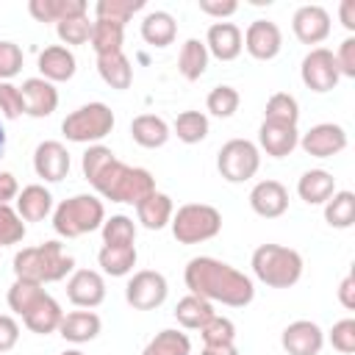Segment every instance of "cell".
<instances>
[{
	"label": "cell",
	"instance_id": "cell-1",
	"mask_svg": "<svg viewBox=\"0 0 355 355\" xmlns=\"http://www.w3.org/2000/svg\"><path fill=\"white\" fill-rule=\"evenodd\" d=\"M80 169L92 189L111 202L139 205L147 194L155 191V178L147 169L122 164L105 144H89L80 158Z\"/></svg>",
	"mask_w": 355,
	"mask_h": 355
},
{
	"label": "cell",
	"instance_id": "cell-2",
	"mask_svg": "<svg viewBox=\"0 0 355 355\" xmlns=\"http://www.w3.org/2000/svg\"><path fill=\"white\" fill-rule=\"evenodd\" d=\"M183 280L191 294H197L208 302L230 305V308H244L255 297V286L244 272H239L236 266H230L219 258H211V255L191 258L186 263Z\"/></svg>",
	"mask_w": 355,
	"mask_h": 355
},
{
	"label": "cell",
	"instance_id": "cell-3",
	"mask_svg": "<svg viewBox=\"0 0 355 355\" xmlns=\"http://www.w3.org/2000/svg\"><path fill=\"white\" fill-rule=\"evenodd\" d=\"M75 269V258L64 252L61 241H44L39 247H22L14 255V275L19 280L33 283H55L64 280Z\"/></svg>",
	"mask_w": 355,
	"mask_h": 355
},
{
	"label": "cell",
	"instance_id": "cell-4",
	"mask_svg": "<svg viewBox=\"0 0 355 355\" xmlns=\"http://www.w3.org/2000/svg\"><path fill=\"white\" fill-rule=\"evenodd\" d=\"M252 275L269 288H291L302 277V255L283 244H261L252 252Z\"/></svg>",
	"mask_w": 355,
	"mask_h": 355
},
{
	"label": "cell",
	"instance_id": "cell-5",
	"mask_svg": "<svg viewBox=\"0 0 355 355\" xmlns=\"http://www.w3.org/2000/svg\"><path fill=\"white\" fill-rule=\"evenodd\" d=\"M105 222V205L94 194H75L53 211V230L61 239H80Z\"/></svg>",
	"mask_w": 355,
	"mask_h": 355
},
{
	"label": "cell",
	"instance_id": "cell-6",
	"mask_svg": "<svg viewBox=\"0 0 355 355\" xmlns=\"http://www.w3.org/2000/svg\"><path fill=\"white\" fill-rule=\"evenodd\" d=\"M169 227L180 244H200L219 236L222 214L208 202H186L172 214Z\"/></svg>",
	"mask_w": 355,
	"mask_h": 355
},
{
	"label": "cell",
	"instance_id": "cell-7",
	"mask_svg": "<svg viewBox=\"0 0 355 355\" xmlns=\"http://www.w3.org/2000/svg\"><path fill=\"white\" fill-rule=\"evenodd\" d=\"M114 130V111L105 103H86L64 116L61 133L75 144H94Z\"/></svg>",
	"mask_w": 355,
	"mask_h": 355
},
{
	"label": "cell",
	"instance_id": "cell-8",
	"mask_svg": "<svg viewBox=\"0 0 355 355\" xmlns=\"http://www.w3.org/2000/svg\"><path fill=\"white\" fill-rule=\"evenodd\" d=\"M261 166V153L250 139H230L216 153V169L227 183H244L255 178Z\"/></svg>",
	"mask_w": 355,
	"mask_h": 355
},
{
	"label": "cell",
	"instance_id": "cell-9",
	"mask_svg": "<svg viewBox=\"0 0 355 355\" xmlns=\"http://www.w3.org/2000/svg\"><path fill=\"white\" fill-rule=\"evenodd\" d=\"M166 294H169V283H166V277H164L161 272H155V269H141V272H136V275L128 280V286H125V300H128V305H130L133 311H153V308L164 305Z\"/></svg>",
	"mask_w": 355,
	"mask_h": 355
},
{
	"label": "cell",
	"instance_id": "cell-10",
	"mask_svg": "<svg viewBox=\"0 0 355 355\" xmlns=\"http://www.w3.org/2000/svg\"><path fill=\"white\" fill-rule=\"evenodd\" d=\"M300 78L302 83L316 92V94H324V92H333L341 80L338 75V67H336V58H333V50L327 47H313L308 50V55L302 58L300 64Z\"/></svg>",
	"mask_w": 355,
	"mask_h": 355
},
{
	"label": "cell",
	"instance_id": "cell-11",
	"mask_svg": "<svg viewBox=\"0 0 355 355\" xmlns=\"http://www.w3.org/2000/svg\"><path fill=\"white\" fill-rule=\"evenodd\" d=\"M300 147L311 158H333L347 147V130L336 122H319L302 133Z\"/></svg>",
	"mask_w": 355,
	"mask_h": 355
},
{
	"label": "cell",
	"instance_id": "cell-12",
	"mask_svg": "<svg viewBox=\"0 0 355 355\" xmlns=\"http://www.w3.org/2000/svg\"><path fill=\"white\" fill-rule=\"evenodd\" d=\"M241 42L255 61H272L283 47V33L272 19H255L247 25Z\"/></svg>",
	"mask_w": 355,
	"mask_h": 355
},
{
	"label": "cell",
	"instance_id": "cell-13",
	"mask_svg": "<svg viewBox=\"0 0 355 355\" xmlns=\"http://www.w3.org/2000/svg\"><path fill=\"white\" fill-rule=\"evenodd\" d=\"M280 344H283V349L288 355H319L322 347H324V333H322V327L316 322L297 319L283 330Z\"/></svg>",
	"mask_w": 355,
	"mask_h": 355
},
{
	"label": "cell",
	"instance_id": "cell-14",
	"mask_svg": "<svg viewBox=\"0 0 355 355\" xmlns=\"http://www.w3.org/2000/svg\"><path fill=\"white\" fill-rule=\"evenodd\" d=\"M291 31L302 44H319L330 36V14L316 3L300 6L291 17Z\"/></svg>",
	"mask_w": 355,
	"mask_h": 355
},
{
	"label": "cell",
	"instance_id": "cell-15",
	"mask_svg": "<svg viewBox=\"0 0 355 355\" xmlns=\"http://www.w3.org/2000/svg\"><path fill=\"white\" fill-rule=\"evenodd\" d=\"M33 169L47 183L64 180L67 172H69V153H67V147L61 141H55V139L39 141L36 150H33Z\"/></svg>",
	"mask_w": 355,
	"mask_h": 355
},
{
	"label": "cell",
	"instance_id": "cell-16",
	"mask_svg": "<svg viewBox=\"0 0 355 355\" xmlns=\"http://www.w3.org/2000/svg\"><path fill=\"white\" fill-rule=\"evenodd\" d=\"M67 297L78 308H97L105 300V280L94 269H75L67 280Z\"/></svg>",
	"mask_w": 355,
	"mask_h": 355
},
{
	"label": "cell",
	"instance_id": "cell-17",
	"mask_svg": "<svg viewBox=\"0 0 355 355\" xmlns=\"http://www.w3.org/2000/svg\"><path fill=\"white\" fill-rule=\"evenodd\" d=\"M250 208L263 219H277L288 211V189L280 180H258L250 191Z\"/></svg>",
	"mask_w": 355,
	"mask_h": 355
},
{
	"label": "cell",
	"instance_id": "cell-18",
	"mask_svg": "<svg viewBox=\"0 0 355 355\" xmlns=\"http://www.w3.org/2000/svg\"><path fill=\"white\" fill-rule=\"evenodd\" d=\"M22 103H25V114L33 119H44L58 108V89L55 83L44 80V78H28L19 86Z\"/></svg>",
	"mask_w": 355,
	"mask_h": 355
},
{
	"label": "cell",
	"instance_id": "cell-19",
	"mask_svg": "<svg viewBox=\"0 0 355 355\" xmlns=\"http://www.w3.org/2000/svg\"><path fill=\"white\" fill-rule=\"evenodd\" d=\"M205 50L208 55L219 61H233L241 55L244 42H241V28L233 22H214L205 33Z\"/></svg>",
	"mask_w": 355,
	"mask_h": 355
},
{
	"label": "cell",
	"instance_id": "cell-20",
	"mask_svg": "<svg viewBox=\"0 0 355 355\" xmlns=\"http://www.w3.org/2000/svg\"><path fill=\"white\" fill-rule=\"evenodd\" d=\"M258 144L266 155L272 158H286L294 153V147L300 144V133L297 125H280V122H269L263 119L258 128Z\"/></svg>",
	"mask_w": 355,
	"mask_h": 355
},
{
	"label": "cell",
	"instance_id": "cell-21",
	"mask_svg": "<svg viewBox=\"0 0 355 355\" xmlns=\"http://www.w3.org/2000/svg\"><path fill=\"white\" fill-rule=\"evenodd\" d=\"M78 69V61H75V53L64 44H50L39 53V72L44 80L50 83H64L75 75Z\"/></svg>",
	"mask_w": 355,
	"mask_h": 355
},
{
	"label": "cell",
	"instance_id": "cell-22",
	"mask_svg": "<svg viewBox=\"0 0 355 355\" xmlns=\"http://www.w3.org/2000/svg\"><path fill=\"white\" fill-rule=\"evenodd\" d=\"M61 316H64V311H61V305L44 291L25 313H22V322H25V327L31 330V333H39V336H47V333H55L58 330V324H61Z\"/></svg>",
	"mask_w": 355,
	"mask_h": 355
},
{
	"label": "cell",
	"instance_id": "cell-23",
	"mask_svg": "<svg viewBox=\"0 0 355 355\" xmlns=\"http://www.w3.org/2000/svg\"><path fill=\"white\" fill-rule=\"evenodd\" d=\"M100 327H103V322H100V316L94 311H72V313L61 316L58 333L69 344H86V341L97 338Z\"/></svg>",
	"mask_w": 355,
	"mask_h": 355
},
{
	"label": "cell",
	"instance_id": "cell-24",
	"mask_svg": "<svg viewBox=\"0 0 355 355\" xmlns=\"http://www.w3.org/2000/svg\"><path fill=\"white\" fill-rule=\"evenodd\" d=\"M297 194L308 205H324L336 194V178L327 169H308L297 180Z\"/></svg>",
	"mask_w": 355,
	"mask_h": 355
},
{
	"label": "cell",
	"instance_id": "cell-25",
	"mask_svg": "<svg viewBox=\"0 0 355 355\" xmlns=\"http://www.w3.org/2000/svg\"><path fill=\"white\" fill-rule=\"evenodd\" d=\"M130 136L139 147L144 150H155V147H164L169 141V125L155 116V114H139L133 122H130Z\"/></svg>",
	"mask_w": 355,
	"mask_h": 355
},
{
	"label": "cell",
	"instance_id": "cell-26",
	"mask_svg": "<svg viewBox=\"0 0 355 355\" xmlns=\"http://www.w3.org/2000/svg\"><path fill=\"white\" fill-rule=\"evenodd\" d=\"M28 11L36 22H64L69 17H83L86 3L83 0H31Z\"/></svg>",
	"mask_w": 355,
	"mask_h": 355
},
{
	"label": "cell",
	"instance_id": "cell-27",
	"mask_svg": "<svg viewBox=\"0 0 355 355\" xmlns=\"http://www.w3.org/2000/svg\"><path fill=\"white\" fill-rule=\"evenodd\" d=\"M50 211H53V194L44 186L31 183L17 194V214L22 216V222H42Z\"/></svg>",
	"mask_w": 355,
	"mask_h": 355
},
{
	"label": "cell",
	"instance_id": "cell-28",
	"mask_svg": "<svg viewBox=\"0 0 355 355\" xmlns=\"http://www.w3.org/2000/svg\"><path fill=\"white\" fill-rule=\"evenodd\" d=\"M172 214H175V205H172V200H169L164 191H153V194H147V197L136 205V216H139L141 227H147V230H161V227H166L169 219H172Z\"/></svg>",
	"mask_w": 355,
	"mask_h": 355
},
{
	"label": "cell",
	"instance_id": "cell-29",
	"mask_svg": "<svg viewBox=\"0 0 355 355\" xmlns=\"http://www.w3.org/2000/svg\"><path fill=\"white\" fill-rule=\"evenodd\" d=\"M97 263L111 277H125L136 266V244H103L97 252Z\"/></svg>",
	"mask_w": 355,
	"mask_h": 355
},
{
	"label": "cell",
	"instance_id": "cell-30",
	"mask_svg": "<svg viewBox=\"0 0 355 355\" xmlns=\"http://www.w3.org/2000/svg\"><path fill=\"white\" fill-rule=\"evenodd\" d=\"M178 36V22L169 11H150L141 19V39L153 47H166Z\"/></svg>",
	"mask_w": 355,
	"mask_h": 355
},
{
	"label": "cell",
	"instance_id": "cell-31",
	"mask_svg": "<svg viewBox=\"0 0 355 355\" xmlns=\"http://www.w3.org/2000/svg\"><path fill=\"white\" fill-rule=\"evenodd\" d=\"M214 316H216V313H214V305H211L208 300L197 297V294H186V297L178 300V305H175V319H178V324L186 327V330H200V327L208 324Z\"/></svg>",
	"mask_w": 355,
	"mask_h": 355
},
{
	"label": "cell",
	"instance_id": "cell-32",
	"mask_svg": "<svg viewBox=\"0 0 355 355\" xmlns=\"http://www.w3.org/2000/svg\"><path fill=\"white\" fill-rule=\"evenodd\" d=\"M97 72H100L103 83H108L116 92L130 89V83H133V67H130V61H128L125 53L97 55Z\"/></svg>",
	"mask_w": 355,
	"mask_h": 355
},
{
	"label": "cell",
	"instance_id": "cell-33",
	"mask_svg": "<svg viewBox=\"0 0 355 355\" xmlns=\"http://www.w3.org/2000/svg\"><path fill=\"white\" fill-rule=\"evenodd\" d=\"M208 50H205V42L200 39H186L183 47H180V55H178V69L186 80H200L202 72L208 69Z\"/></svg>",
	"mask_w": 355,
	"mask_h": 355
},
{
	"label": "cell",
	"instance_id": "cell-34",
	"mask_svg": "<svg viewBox=\"0 0 355 355\" xmlns=\"http://www.w3.org/2000/svg\"><path fill=\"white\" fill-rule=\"evenodd\" d=\"M92 50L97 55H111V53H122V42H125V28L116 22H105V19H94L92 22Z\"/></svg>",
	"mask_w": 355,
	"mask_h": 355
},
{
	"label": "cell",
	"instance_id": "cell-35",
	"mask_svg": "<svg viewBox=\"0 0 355 355\" xmlns=\"http://www.w3.org/2000/svg\"><path fill=\"white\" fill-rule=\"evenodd\" d=\"M324 222L330 227H338V230H347L352 227L355 222V194L352 191H336L327 202H324Z\"/></svg>",
	"mask_w": 355,
	"mask_h": 355
},
{
	"label": "cell",
	"instance_id": "cell-36",
	"mask_svg": "<svg viewBox=\"0 0 355 355\" xmlns=\"http://www.w3.org/2000/svg\"><path fill=\"white\" fill-rule=\"evenodd\" d=\"M172 130L183 144H200L208 136V116L202 111H194V108L180 111L178 119L172 122Z\"/></svg>",
	"mask_w": 355,
	"mask_h": 355
},
{
	"label": "cell",
	"instance_id": "cell-37",
	"mask_svg": "<svg viewBox=\"0 0 355 355\" xmlns=\"http://www.w3.org/2000/svg\"><path fill=\"white\" fill-rule=\"evenodd\" d=\"M189 352H191V341L180 330H161L141 349V355H189Z\"/></svg>",
	"mask_w": 355,
	"mask_h": 355
},
{
	"label": "cell",
	"instance_id": "cell-38",
	"mask_svg": "<svg viewBox=\"0 0 355 355\" xmlns=\"http://www.w3.org/2000/svg\"><path fill=\"white\" fill-rule=\"evenodd\" d=\"M263 119L280 122V125H297V119H300V105H297V100H294L288 92H275V94L266 100Z\"/></svg>",
	"mask_w": 355,
	"mask_h": 355
},
{
	"label": "cell",
	"instance_id": "cell-39",
	"mask_svg": "<svg viewBox=\"0 0 355 355\" xmlns=\"http://www.w3.org/2000/svg\"><path fill=\"white\" fill-rule=\"evenodd\" d=\"M144 8V0H100L94 6V14L97 19H105V22H116L125 28V22Z\"/></svg>",
	"mask_w": 355,
	"mask_h": 355
},
{
	"label": "cell",
	"instance_id": "cell-40",
	"mask_svg": "<svg viewBox=\"0 0 355 355\" xmlns=\"http://www.w3.org/2000/svg\"><path fill=\"white\" fill-rule=\"evenodd\" d=\"M239 103H241V97H239V92L233 86H214L208 92V97H205V108L219 119L233 116L239 111Z\"/></svg>",
	"mask_w": 355,
	"mask_h": 355
},
{
	"label": "cell",
	"instance_id": "cell-41",
	"mask_svg": "<svg viewBox=\"0 0 355 355\" xmlns=\"http://www.w3.org/2000/svg\"><path fill=\"white\" fill-rule=\"evenodd\" d=\"M44 294V288H42V283H33V280H14L11 283V288H8V308L14 311V313H25L39 297Z\"/></svg>",
	"mask_w": 355,
	"mask_h": 355
},
{
	"label": "cell",
	"instance_id": "cell-42",
	"mask_svg": "<svg viewBox=\"0 0 355 355\" xmlns=\"http://www.w3.org/2000/svg\"><path fill=\"white\" fill-rule=\"evenodd\" d=\"M202 347H227L236 341V324L227 316H214L208 324L200 327Z\"/></svg>",
	"mask_w": 355,
	"mask_h": 355
},
{
	"label": "cell",
	"instance_id": "cell-43",
	"mask_svg": "<svg viewBox=\"0 0 355 355\" xmlns=\"http://www.w3.org/2000/svg\"><path fill=\"white\" fill-rule=\"evenodd\" d=\"M136 241V225L125 214H114L103 222V244H133Z\"/></svg>",
	"mask_w": 355,
	"mask_h": 355
},
{
	"label": "cell",
	"instance_id": "cell-44",
	"mask_svg": "<svg viewBox=\"0 0 355 355\" xmlns=\"http://www.w3.org/2000/svg\"><path fill=\"white\" fill-rule=\"evenodd\" d=\"M25 239V222L11 205H0V247L19 244Z\"/></svg>",
	"mask_w": 355,
	"mask_h": 355
},
{
	"label": "cell",
	"instance_id": "cell-45",
	"mask_svg": "<svg viewBox=\"0 0 355 355\" xmlns=\"http://www.w3.org/2000/svg\"><path fill=\"white\" fill-rule=\"evenodd\" d=\"M55 33L64 42V47H69V44H86L89 36H92V22H89L86 14L83 17H69V19H64V22L55 25Z\"/></svg>",
	"mask_w": 355,
	"mask_h": 355
},
{
	"label": "cell",
	"instance_id": "cell-46",
	"mask_svg": "<svg viewBox=\"0 0 355 355\" xmlns=\"http://www.w3.org/2000/svg\"><path fill=\"white\" fill-rule=\"evenodd\" d=\"M327 341L333 349L344 352V355H352L355 352V319H341L333 324V330L327 333Z\"/></svg>",
	"mask_w": 355,
	"mask_h": 355
},
{
	"label": "cell",
	"instance_id": "cell-47",
	"mask_svg": "<svg viewBox=\"0 0 355 355\" xmlns=\"http://www.w3.org/2000/svg\"><path fill=\"white\" fill-rule=\"evenodd\" d=\"M0 114L6 119H17V116L25 114V103H22L19 86H14L8 80H0Z\"/></svg>",
	"mask_w": 355,
	"mask_h": 355
},
{
	"label": "cell",
	"instance_id": "cell-48",
	"mask_svg": "<svg viewBox=\"0 0 355 355\" xmlns=\"http://www.w3.org/2000/svg\"><path fill=\"white\" fill-rule=\"evenodd\" d=\"M22 69V50L19 44L3 39L0 42V80H11Z\"/></svg>",
	"mask_w": 355,
	"mask_h": 355
},
{
	"label": "cell",
	"instance_id": "cell-49",
	"mask_svg": "<svg viewBox=\"0 0 355 355\" xmlns=\"http://www.w3.org/2000/svg\"><path fill=\"white\" fill-rule=\"evenodd\" d=\"M333 58H336L338 75L355 78V39H352V36H347V39L338 44V53H336Z\"/></svg>",
	"mask_w": 355,
	"mask_h": 355
},
{
	"label": "cell",
	"instance_id": "cell-50",
	"mask_svg": "<svg viewBox=\"0 0 355 355\" xmlns=\"http://www.w3.org/2000/svg\"><path fill=\"white\" fill-rule=\"evenodd\" d=\"M200 11L208 14V17H216L219 22H225V17L236 14L239 11V3L236 0H197Z\"/></svg>",
	"mask_w": 355,
	"mask_h": 355
},
{
	"label": "cell",
	"instance_id": "cell-51",
	"mask_svg": "<svg viewBox=\"0 0 355 355\" xmlns=\"http://www.w3.org/2000/svg\"><path fill=\"white\" fill-rule=\"evenodd\" d=\"M19 341V324L14 316L8 313H0V352H8L14 349Z\"/></svg>",
	"mask_w": 355,
	"mask_h": 355
},
{
	"label": "cell",
	"instance_id": "cell-52",
	"mask_svg": "<svg viewBox=\"0 0 355 355\" xmlns=\"http://www.w3.org/2000/svg\"><path fill=\"white\" fill-rule=\"evenodd\" d=\"M338 302H341L347 311H355V275H347V277L338 283Z\"/></svg>",
	"mask_w": 355,
	"mask_h": 355
},
{
	"label": "cell",
	"instance_id": "cell-53",
	"mask_svg": "<svg viewBox=\"0 0 355 355\" xmlns=\"http://www.w3.org/2000/svg\"><path fill=\"white\" fill-rule=\"evenodd\" d=\"M19 186L11 172H0V205H8V200H17Z\"/></svg>",
	"mask_w": 355,
	"mask_h": 355
},
{
	"label": "cell",
	"instance_id": "cell-54",
	"mask_svg": "<svg viewBox=\"0 0 355 355\" xmlns=\"http://www.w3.org/2000/svg\"><path fill=\"white\" fill-rule=\"evenodd\" d=\"M338 14H341V25L347 31H355V0H341Z\"/></svg>",
	"mask_w": 355,
	"mask_h": 355
},
{
	"label": "cell",
	"instance_id": "cell-55",
	"mask_svg": "<svg viewBox=\"0 0 355 355\" xmlns=\"http://www.w3.org/2000/svg\"><path fill=\"white\" fill-rule=\"evenodd\" d=\"M202 355H239L236 344H227V347H202Z\"/></svg>",
	"mask_w": 355,
	"mask_h": 355
},
{
	"label": "cell",
	"instance_id": "cell-56",
	"mask_svg": "<svg viewBox=\"0 0 355 355\" xmlns=\"http://www.w3.org/2000/svg\"><path fill=\"white\" fill-rule=\"evenodd\" d=\"M6 155V128H3V122H0V158Z\"/></svg>",
	"mask_w": 355,
	"mask_h": 355
},
{
	"label": "cell",
	"instance_id": "cell-57",
	"mask_svg": "<svg viewBox=\"0 0 355 355\" xmlns=\"http://www.w3.org/2000/svg\"><path fill=\"white\" fill-rule=\"evenodd\" d=\"M61 355H83V352H80V349H64Z\"/></svg>",
	"mask_w": 355,
	"mask_h": 355
}]
</instances>
